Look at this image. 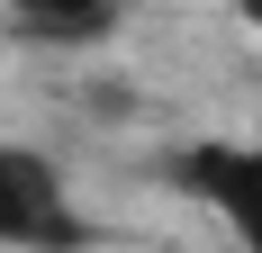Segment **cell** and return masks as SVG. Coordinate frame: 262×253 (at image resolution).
<instances>
[{"instance_id": "6da1fadb", "label": "cell", "mask_w": 262, "mask_h": 253, "mask_svg": "<svg viewBox=\"0 0 262 253\" xmlns=\"http://www.w3.org/2000/svg\"><path fill=\"white\" fill-rule=\"evenodd\" d=\"M81 217L63 199V172L54 154L36 145H0V244H81Z\"/></svg>"}, {"instance_id": "7a4b0ae2", "label": "cell", "mask_w": 262, "mask_h": 253, "mask_svg": "<svg viewBox=\"0 0 262 253\" xmlns=\"http://www.w3.org/2000/svg\"><path fill=\"white\" fill-rule=\"evenodd\" d=\"M181 181L217 208V226L262 253V145H190Z\"/></svg>"}, {"instance_id": "3957f363", "label": "cell", "mask_w": 262, "mask_h": 253, "mask_svg": "<svg viewBox=\"0 0 262 253\" xmlns=\"http://www.w3.org/2000/svg\"><path fill=\"white\" fill-rule=\"evenodd\" d=\"M18 18L36 36H91V27L118 18V0H18Z\"/></svg>"}, {"instance_id": "277c9868", "label": "cell", "mask_w": 262, "mask_h": 253, "mask_svg": "<svg viewBox=\"0 0 262 253\" xmlns=\"http://www.w3.org/2000/svg\"><path fill=\"white\" fill-rule=\"evenodd\" d=\"M235 9H244V27H253V36H262V0H235Z\"/></svg>"}]
</instances>
